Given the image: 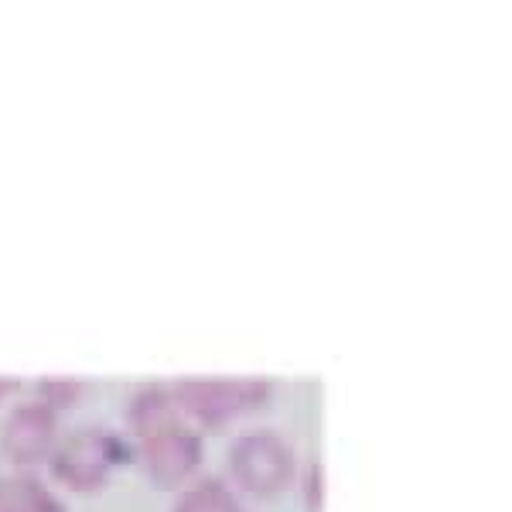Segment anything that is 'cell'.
<instances>
[{"label":"cell","instance_id":"11","mask_svg":"<svg viewBox=\"0 0 512 512\" xmlns=\"http://www.w3.org/2000/svg\"><path fill=\"white\" fill-rule=\"evenodd\" d=\"M14 390H18V379H11V376H0V403L7 400Z\"/></svg>","mask_w":512,"mask_h":512},{"label":"cell","instance_id":"3","mask_svg":"<svg viewBox=\"0 0 512 512\" xmlns=\"http://www.w3.org/2000/svg\"><path fill=\"white\" fill-rule=\"evenodd\" d=\"M229 475L250 495H277L294 478V451L274 431L243 434L229 451Z\"/></svg>","mask_w":512,"mask_h":512},{"label":"cell","instance_id":"6","mask_svg":"<svg viewBox=\"0 0 512 512\" xmlns=\"http://www.w3.org/2000/svg\"><path fill=\"white\" fill-rule=\"evenodd\" d=\"M178 420H185V417L178 414L175 396H171V386H147V390H140L134 400H130L127 424H130V431L140 437V441H144V437H151L154 431H161V427L178 424Z\"/></svg>","mask_w":512,"mask_h":512},{"label":"cell","instance_id":"8","mask_svg":"<svg viewBox=\"0 0 512 512\" xmlns=\"http://www.w3.org/2000/svg\"><path fill=\"white\" fill-rule=\"evenodd\" d=\"M175 512H246V509L239 506V499L229 485H222L219 478H202L192 489L181 492Z\"/></svg>","mask_w":512,"mask_h":512},{"label":"cell","instance_id":"1","mask_svg":"<svg viewBox=\"0 0 512 512\" xmlns=\"http://www.w3.org/2000/svg\"><path fill=\"white\" fill-rule=\"evenodd\" d=\"M270 393L274 383L263 376H188L171 386L178 414L202 427H219L260 410Z\"/></svg>","mask_w":512,"mask_h":512},{"label":"cell","instance_id":"4","mask_svg":"<svg viewBox=\"0 0 512 512\" xmlns=\"http://www.w3.org/2000/svg\"><path fill=\"white\" fill-rule=\"evenodd\" d=\"M55 444H59V414L41 400L18 403L0 424V454L21 468L48 461Z\"/></svg>","mask_w":512,"mask_h":512},{"label":"cell","instance_id":"5","mask_svg":"<svg viewBox=\"0 0 512 512\" xmlns=\"http://www.w3.org/2000/svg\"><path fill=\"white\" fill-rule=\"evenodd\" d=\"M140 461H144V472L154 478V485L171 489V485L192 478L195 468L202 465V441L185 420H178V424L161 427L140 441Z\"/></svg>","mask_w":512,"mask_h":512},{"label":"cell","instance_id":"2","mask_svg":"<svg viewBox=\"0 0 512 512\" xmlns=\"http://www.w3.org/2000/svg\"><path fill=\"white\" fill-rule=\"evenodd\" d=\"M127 458L120 437L103 431V427H89L62 437L55 451L48 454V468H52L55 482H62L72 492H96L106 485L113 468Z\"/></svg>","mask_w":512,"mask_h":512},{"label":"cell","instance_id":"7","mask_svg":"<svg viewBox=\"0 0 512 512\" xmlns=\"http://www.w3.org/2000/svg\"><path fill=\"white\" fill-rule=\"evenodd\" d=\"M0 512H65V506L35 475H14L0 482Z\"/></svg>","mask_w":512,"mask_h":512},{"label":"cell","instance_id":"10","mask_svg":"<svg viewBox=\"0 0 512 512\" xmlns=\"http://www.w3.org/2000/svg\"><path fill=\"white\" fill-rule=\"evenodd\" d=\"M325 495H328V478L321 461H311L308 472H304V509L321 512L325 509Z\"/></svg>","mask_w":512,"mask_h":512},{"label":"cell","instance_id":"9","mask_svg":"<svg viewBox=\"0 0 512 512\" xmlns=\"http://www.w3.org/2000/svg\"><path fill=\"white\" fill-rule=\"evenodd\" d=\"M82 396H86V383L76 376H45L38 383V400L45 403V407H52L55 414L76 407Z\"/></svg>","mask_w":512,"mask_h":512}]
</instances>
